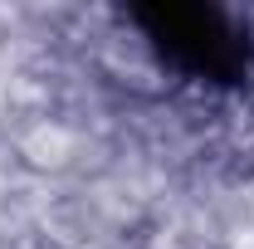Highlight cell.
I'll return each instance as SVG.
<instances>
[{
	"label": "cell",
	"instance_id": "6da1fadb",
	"mask_svg": "<svg viewBox=\"0 0 254 249\" xmlns=\"http://www.w3.org/2000/svg\"><path fill=\"white\" fill-rule=\"evenodd\" d=\"M132 25L152 39L161 59L186 68L190 78L205 83H240L254 68V44L225 20L220 10H200V5H147L132 10Z\"/></svg>",
	"mask_w": 254,
	"mask_h": 249
}]
</instances>
